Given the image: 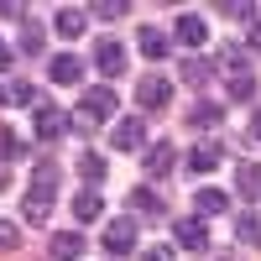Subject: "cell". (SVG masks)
<instances>
[{
	"instance_id": "35",
	"label": "cell",
	"mask_w": 261,
	"mask_h": 261,
	"mask_svg": "<svg viewBox=\"0 0 261 261\" xmlns=\"http://www.w3.org/2000/svg\"><path fill=\"white\" fill-rule=\"evenodd\" d=\"M6 183H11V162H0V193H6Z\"/></svg>"
},
{
	"instance_id": "37",
	"label": "cell",
	"mask_w": 261,
	"mask_h": 261,
	"mask_svg": "<svg viewBox=\"0 0 261 261\" xmlns=\"http://www.w3.org/2000/svg\"><path fill=\"white\" fill-rule=\"evenodd\" d=\"M214 261H235V256H230V251H220V256H214Z\"/></svg>"
},
{
	"instance_id": "14",
	"label": "cell",
	"mask_w": 261,
	"mask_h": 261,
	"mask_svg": "<svg viewBox=\"0 0 261 261\" xmlns=\"http://www.w3.org/2000/svg\"><path fill=\"white\" fill-rule=\"evenodd\" d=\"M235 188H241V199L261 204V167H256V162H241V172H235Z\"/></svg>"
},
{
	"instance_id": "9",
	"label": "cell",
	"mask_w": 261,
	"mask_h": 261,
	"mask_svg": "<svg viewBox=\"0 0 261 261\" xmlns=\"http://www.w3.org/2000/svg\"><path fill=\"white\" fill-rule=\"evenodd\" d=\"M47 79H53V84H79V79H84V58L58 53V58L47 63Z\"/></svg>"
},
{
	"instance_id": "19",
	"label": "cell",
	"mask_w": 261,
	"mask_h": 261,
	"mask_svg": "<svg viewBox=\"0 0 261 261\" xmlns=\"http://www.w3.org/2000/svg\"><path fill=\"white\" fill-rule=\"evenodd\" d=\"M136 42H141V53H146V58H167V32L141 27V32H136Z\"/></svg>"
},
{
	"instance_id": "11",
	"label": "cell",
	"mask_w": 261,
	"mask_h": 261,
	"mask_svg": "<svg viewBox=\"0 0 261 261\" xmlns=\"http://www.w3.org/2000/svg\"><path fill=\"white\" fill-rule=\"evenodd\" d=\"M115 146H120V151H146V125H141L136 115L120 120V125H115Z\"/></svg>"
},
{
	"instance_id": "1",
	"label": "cell",
	"mask_w": 261,
	"mask_h": 261,
	"mask_svg": "<svg viewBox=\"0 0 261 261\" xmlns=\"http://www.w3.org/2000/svg\"><path fill=\"white\" fill-rule=\"evenodd\" d=\"M141 167H146V178H167V172L178 167V146H172V141H146Z\"/></svg>"
},
{
	"instance_id": "25",
	"label": "cell",
	"mask_w": 261,
	"mask_h": 261,
	"mask_svg": "<svg viewBox=\"0 0 261 261\" xmlns=\"http://www.w3.org/2000/svg\"><path fill=\"white\" fill-rule=\"evenodd\" d=\"M11 157H27V141L16 130H0V162H11Z\"/></svg>"
},
{
	"instance_id": "33",
	"label": "cell",
	"mask_w": 261,
	"mask_h": 261,
	"mask_svg": "<svg viewBox=\"0 0 261 261\" xmlns=\"http://www.w3.org/2000/svg\"><path fill=\"white\" fill-rule=\"evenodd\" d=\"M11 63H16V53L6 47V42H0V73H6V68H11Z\"/></svg>"
},
{
	"instance_id": "21",
	"label": "cell",
	"mask_w": 261,
	"mask_h": 261,
	"mask_svg": "<svg viewBox=\"0 0 261 261\" xmlns=\"http://www.w3.org/2000/svg\"><path fill=\"white\" fill-rule=\"evenodd\" d=\"M42 47H47V32H42L37 21H27V27H21V53H27V58H37Z\"/></svg>"
},
{
	"instance_id": "22",
	"label": "cell",
	"mask_w": 261,
	"mask_h": 261,
	"mask_svg": "<svg viewBox=\"0 0 261 261\" xmlns=\"http://www.w3.org/2000/svg\"><path fill=\"white\" fill-rule=\"evenodd\" d=\"M220 105H214V99H199V105H193V110H188V125H220Z\"/></svg>"
},
{
	"instance_id": "32",
	"label": "cell",
	"mask_w": 261,
	"mask_h": 261,
	"mask_svg": "<svg viewBox=\"0 0 261 261\" xmlns=\"http://www.w3.org/2000/svg\"><path fill=\"white\" fill-rule=\"evenodd\" d=\"M141 261H172V246H151V251H141Z\"/></svg>"
},
{
	"instance_id": "2",
	"label": "cell",
	"mask_w": 261,
	"mask_h": 261,
	"mask_svg": "<svg viewBox=\"0 0 261 261\" xmlns=\"http://www.w3.org/2000/svg\"><path fill=\"white\" fill-rule=\"evenodd\" d=\"M172 241L183 251H209V230H204L199 214H183V220H172Z\"/></svg>"
},
{
	"instance_id": "13",
	"label": "cell",
	"mask_w": 261,
	"mask_h": 261,
	"mask_svg": "<svg viewBox=\"0 0 261 261\" xmlns=\"http://www.w3.org/2000/svg\"><path fill=\"white\" fill-rule=\"evenodd\" d=\"M172 32H178V42H183V47H199V42L209 37V21L188 11V16H178V27H172Z\"/></svg>"
},
{
	"instance_id": "18",
	"label": "cell",
	"mask_w": 261,
	"mask_h": 261,
	"mask_svg": "<svg viewBox=\"0 0 261 261\" xmlns=\"http://www.w3.org/2000/svg\"><path fill=\"white\" fill-rule=\"evenodd\" d=\"M84 16H89V11H79V6H63V11H58V21H53V27H58V37H79L84 27H89Z\"/></svg>"
},
{
	"instance_id": "23",
	"label": "cell",
	"mask_w": 261,
	"mask_h": 261,
	"mask_svg": "<svg viewBox=\"0 0 261 261\" xmlns=\"http://www.w3.org/2000/svg\"><path fill=\"white\" fill-rule=\"evenodd\" d=\"M130 209H136V214H162V199L151 188H130Z\"/></svg>"
},
{
	"instance_id": "20",
	"label": "cell",
	"mask_w": 261,
	"mask_h": 261,
	"mask_svg": "<svg viewBox=\"0 0 261 261\" xmlns=\"http://www.w3.org/2000/svg\"><path fill=\"white\" fill-rule=\"evenodd\" d=\"M235 235H241L246 246H261V214H256V209H246L241 220H235Z\"/></svg>"
},
{
	"instance_id": "30",
	"label": "cell",
	"mask_w": 261,
	"mask_h": 261,
	"mask_svg": "<svg viewBox=\"0 0 261 261\" xmlns=\"http://www.w3.org/2000/svg\"><path fill=\"white\" fill-rule=\"evenodd\" d=\"M220 16H256V6H246V0H225Z\"/></svg>"
},
{
	"instance_id": "24",
	"label": "cell",
	"mask_w": 261,
	"mask_h": 261,
	"mask_svg": "<svg viewBox=\"0 0 261 261\" xmlns=\"http://www.w3.org/2000/svg\"><path fill=\"white\" fill-rule=\"evenodd\" d=\"M89 16H99V21H120V16H130V6H125V0H94Z\"/></svg>"
},
{
	"instance_id": "10",
	"label": "cell",
	"mask_w": 261,
	"mask_h": 261,
	"mask_svg": "<svg viewBox=\"0 0 261 261\" xmlns=\"http://www.w3.org/2000/svg\"><path fill=\"white\" fill-rule=\"evenodd\" d=\"M47 251H53V261H79L84 256V235L79 230H58L47 241Z\"/></svg>"
},
{
	"instance_id": "15",
	"label": "cell",
	"mask_w": 261,
	"mask_h": 261,
	"mask_svg": "<svg viewBox=\"0 0 261 261\" xmlns=\"http://www.w3.org/2000/svg\"><path fill=\"white\" fill-rule=\"evenodd\" d=\"M193 209H199V220H209V214H225L230 199H225L220 188H199V193H193Z\"/></svg>"
},
{
	"instance_id": "4",
	"label": "cell",
	"mask_w": 261,
	"mask_h": 261,
	"mask_svg": "<svg viewBox=\"0 0 261 261\" xmlns=\"http://www.w3.org/2000/svg\"><path fill=\"white\" fill-rule=\"evenodd\" d=\"M105 251L110 256H130L136 251V220H130V214L115 220V225H105Z\"/></svg>"
},
{
	"instance_id": "8",
	"label": "cell",
	"mask_w": 261,
	"mask_h": 261,
	"mask_svg": "<svg viewBox=\"0 0 261 261\" xmlns=\"http://www.w3.org/2000/svg\"><path fill=\"white\" fill-rule=\"evenodd\" d=\"M115 105H120V94L110 89V84H94V89L84 94V105H79V110H89L94 120H105V115H115Z\"/></svg>"
},
{
	"instance_id": "16",
	"label": "cell",
	"mask_w": 261,
	"mask_h": 261,
	"mask_svg": "<svg viewBox=\"0 0 261 261\" xmlns=\"http://www.w3.org/2000/svg\"><path fill=\"white\" fill-rule=\"evenodd\" d=\"M99 214H105V199H99L94 188H84L79 199H73V220H84V225H94Z\"/></svg>"
},
{
	"instance_id": "38",
	"label": "cell",
	"mask_w": 261,
	"mask_h": 261,
	"mask_svg": "<svg viewBox=\"0 0 261 261\" xmlns=\"http://www.w3.org/2000/svg\"><path fill=\"white\" fill-rule=\"evenodd\" d=\"M0 105H11V99H6V89H0Z\"/></svg>"
},
{
	"instance_id": "6",
	"label": "cell",
	"mask_w": 261,
	"mask_h": 261,
	"mask_svg": "<svg viewBox=\"0 0 261 261\" xmlns=\"http://www.w3.org/2000/svg\"><path fill=\"white\" fill-rule=\"evenodd\" d=\"M136 99H141V110H162V105L172 99V84H167L162 73H146V79L136 84Z\"/></svg>"
},
{
	"instance_id": "7",
	"label": "cell",
	"mask_w": 261,
	"mask_h": 261,
	"mask_svg": "<svg viewBox=\"0 0 261 261\" xmlns=\"http://www.w3.org/2000/svg\"><path fill=\"white\" fill-rule=\"evenodd\" d=\"M214 68H225L230 79H241V73H251V47H241V42H225V47L214 53Z\"/></svg>"
},
{
	"instance_id": "36",
	"label": "cell",
	"mask_w": 261,
	"mask_h": 261,
	"mask_svg": "<svg viewBox=\"0 0 261 261\" xmlns=\"http://www.w3.org/2000/svg\"><path fill=\"white\" fill-rule=\"evenodd\" d=\"M251 53H261V27H251Z\"/></svg>"
},
{
	"instance_id": "31",
	"label": "cell",
	"mask_w": 261,
	"mask_h": 261,
	"mask_svg": "<svg viewBox=\"0 0 261 261\" xmlns=\"http://www.w3.org/2000/svg\"><path fill=\"white\" fill-rule=\"evenodd\" d=\"M16 246H21V235H16L11 225H0V251H16Z\"/></svg>"
},
{
	"instance_id": "29",
	"label": "cell",
	"mask_w": 261,
	"mask_h": 261,
	"mask_svg": "<svg viewBox=\"0 0 261 261\" xmlns=\"http://www.w3.org/2000/svg\"><path fill=\"white\" fill-rule=\"evenodd\" d=\"M0 16L6 21H27V6H21V0H0Z\"/></svg>"
},
{
	"instance_id": "27",
	"label": "cell",
	"mask_w": 261,
	"mask_h": 261,
	"mask_svg": "<svg viewBox=\"0 0 261 261\" xmlns=\"http://www.w3.org/2000/svg\"><path fill=\"white\" fill-rule=\"evenodd\" d=\"M225 94H230V99H251V94H256V73H241V79H230V84H225Z\"/></svg>"
},
{
	"instance_id": "5",
	"label": "cell",
	"mask_w": 261,
	"mask_h": 261,
	"mask_svg": "<svg viewBox=\"0 0 261 261\" xmlns=\"http://www.w3.org/2000/svg\"><path fill=\"white\" fill-rule=\"evenodd\" d=\"M94 68L105 73V79H115V73H125V47L115 37H105V42H94Z\"/></svg>"
},
{
	"instance_id": "34",
	"label": "cell",
	"mask_w": 261,
	"mask_h": 261,
	"mask_svg": "<svg viewBox=\"0 0 261 261\" xmlns=\"http://www.w3.org/2000/svg\"><path fill=\"white\" fill-rule=\"evenodd\" d=\"M251 141H256V146H261V110H256V115H251Z\"/></svg>"
},
{
	"instance_id": "12",
	"label": "cell",
	"mask_w": 261,
	"mask_h": 261,
	"mask_svg": "<svg viewBox=\"0 0 261 261\" xmlns=\"http://www.w3.org/2000/svg\"><path fill=\"white\" fill-rule=\"evenodd\" d=\"M220 157H225L220 141H199V146L188 151V167H193V172H214V167H220Z\"/></svg>"
},
{
	"instance_id": "17",
	"label": "cell",
	"mask_w": 261,
	"mask_h": 261,
	"mask_svg": "<svg viewBox=\"0 0 261 261\" xmlns=\"http://www.w3.org/2000/svg\"><path fill=\"white\" fill-rule=\"evenodd\" d=\"M178 73H183V84L204 89V84L214 79V63H209V58H183V68H178Z\"/></svg>"
},
{
	"instance_id": "28",
	"label": "cell",
	"mask_w": 261,
	"mask_h": 261,
	"mask_svg": "<svg viewBox=\"0 0 261 261\" xmlns=\"http://www.w3.org/2000/svg\"><path fill=\"white\" fill-rule=\"evenodd\" d=\"M6 94H11V105H37V89H32L27 79H16V84H11Z\"/></svg>"
},
{
	"instance_id": "3",
	"label": "cell",
	"mask_w": 261,
	"mask_h": 261,
	"mask_svg": "<svg viewBox=\"0 0 261 261\" xmlns=\"http://www.w3.org/2000/svg\"><path fill=\"white\" fill-rule=\"evenodd\" d=\"M32 125H37V136H42V141H58V136H68V130H73V125H68V115H63L58 105H37Z\"/></svg>"
},
{
	"instance_id": "26",
	"label": "cell",
	"mask_w": 261,
	"mask_h": 261,
	"mask_svg": "<svg viewBox=\"0 0 261 261\" xmlns=\"http://www.w3.org/2000/svg\"><path fill=\"white\" fill-rule=\"evenodd\" d=\"M79 172H84L89 183H99V178H105V157H99V151H84V157H79Z\"/></svg>"
}]
</instances>
